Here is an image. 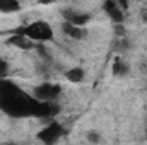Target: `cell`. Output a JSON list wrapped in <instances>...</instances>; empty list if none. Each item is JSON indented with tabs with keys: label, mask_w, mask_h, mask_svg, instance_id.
<instances>
[{
	"label": "cell",
	"mask_w": 147,
	"mask_h": 145,
	"mask_svg": "<svg viewBox=\"0 0 147 145\" xmlns=\"http://www.w3.org/2000/svg\"><path fill=\"white\" fill-rule=\"evenodd\" d=\"M16 33L29 38L33 43H46V41L53 39V29H51V26H50L48 22H45V21L29 22V24L22 26L21 29H17Z\"/></svg>",
	"instance_id": "cell-1"
},
{
	"label": "cell",
	"mask_w": 147,
	"mask_h": 145,
	"mask_svg": "<svg viewBox=\"0 0 147 145\" xmlns=\"http://www.w3.org/2000/svg\"><path fill=\"white\" fill-rule=\"evenodd\" d=\"M63 133V126L57 121H50L39 133H38V138L45 144H55Z\"/></svg>",
	"instance_id": "cell-2"
},
{
	"label": "cell",
	"mask_w": 147,
	"mask_h": 145,
	"mask_svg": "<svg viewBox=\"0 0 147 145\" xmlns=\"http://www.w3.org/2000/svg\"><path fill=\"white\" fill-rule=\"evenodd\" d=\"M33 96L39 101H55L60 96V85L51 84V82H45V84L34 87Z\"/></svg>",
	"instance_id": "cell-3"
},
{
	"label": "cell",
	"mask_w": 147,
	"mask_h": 145,
	"mask_svg": "<svg viewBox=\"0 0 147 145\" xmlns=\"http://www.w3.org/2000/svg\"><path fill=\"white\" fill-rule=\"evenodd\" d=\"M105 12L110 15V19L115 21V22H121L123 21V9L115 0H106L105 2Z\"/></svg>",
	"instance_id": "cell-4"
},
{
	"label": "cell",
	"mask_w": 147,
	"mask_h": 145,
	"mask_svg": "<svg viewBox=\"0 0 147 145\" xmlns=\"http://www.w3.org/2000/svg\"><path fill=\"white\" fill-rule=\"evenodd\" d=\"M63 15H65V21H67V22H70V24H75V26H84V24L89 21V14H86V12L67 10Z\"/></svg>",
	"instance_id": "cell-5"
},
{
	"label": "cell",
	"mask_w": 147,
	"mask_h": 145,
	"mask_svg": "<svg viewBox=\"0 0 147 145\" xmlns=\"http://www.w3.org/2000/svg\"><path fill=\"white\" fill-rule=\"evenodd\" d=\"M63 33H65L67 36L74 38V39H82V38L86 36V31H84L82 26H75V24L67 22V21H65V24H63Z\"/></svg>",
	"instance_id": "cell-6"
},
{
	"label": "cell",
	"mask_w": 147,
	"mask_h": 145,
	"mask_svg": "<svg viewBox=\"0 0 147 145\" xmlns=\"http://www.w3.org/2000/svg\"><path fill=\"white\" fill-rule=\"evenodd\" d=\"M21 9L19 0H0V12L2 14H12Z\"/></svg>",
	"instance_id": "cell-7"
},
{
	"label": "cell",
	"mask_w": 147,
	"mask_h": 145,
	"mask_svg": "<svg viewBox=\"0 0 147 145\" xmlns=\"http://www.w3.org/2000/svg\"><path fill=\"white\" fill-rule=\"evenodd\" d=\"M84 68H80V67H74V68H70L69 72L65 73V77L70 80V82H82L84 80Z\"/></svg>",
	"instance_id": "cell-8"
},
{
	"label": "cell",
	"mask_w": 147,
	"mask_h": 145,
	"mask_svg": "<svg viewBox=\"0 0 147 145\" xmlns=\"http://www.w3.org/2000/svg\"><path fill=\"white\" fill-rule=\"evenodd\" d=\"M113 73L118 75V77L128 73V65H127L125 62H121V60H116V62L113 63Z\"/></svg>",
	"instance_id": "cell-9"
},
{
	"label": "cell",
	"mask_w": 147,
	"mask_h": 145,
	"mask_svg": "<svg viewBox=\"0 0 147 145\" xmlns=\"http://www.w3.org/2000/svg\"><path fill=\"white\" fill-rule=\"evenodd\" d=\"M9 73V63L5 60H0V79H5Z\"/></svg>",
	"instance_id": "cell-10"
},
{
	"label": "cell",
	"mask_w": 147,
	"mask_h": 145,
	"mask_svg": "<svg viewBox=\"0 0 147 145\" xmlns=\"http://www.w3.org/2000/svg\"><path fill=\"white\" fill-rule=\"evenodd\" d=\"M115 2H116V3H118V5H120L121 9H127V7H128V2H130V0H115Z\"/></svg>",
	"instance_id": "cell-11"
},
{
	"label": "cell",
	"mask_w": 147,
	"mask_h": 145,
	"mask_svg": "<svg viewBox=\"0 0 147 145\" xmlns=\"http://www.w3.org/2000/svg\"><path fill=\"white\" fill-rule=\"evenodd\" d=\"M87 140H91V142H98V140H99V137H98V135H94V133L91 132V133H87Z\"/></svg>",
	"instance_id": "cell-12"
}]
</instances>
